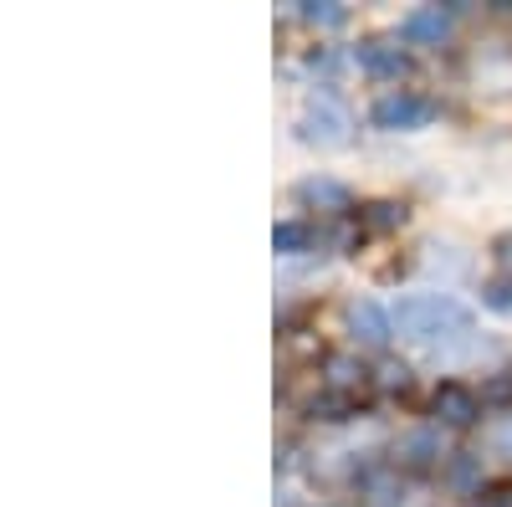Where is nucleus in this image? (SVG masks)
Instances as JSON below:
<instances>
[{"mask_svg":"<svg viewBox=\"0 0 512 507\" xmlns=\"http://www.w3.org/2000/svg\"><path fill=\"white\" fill-rule=\"evenodd\" d=\"M328 379H333L338 390H354L359 379H364V369H359L354 359H344V354H333V359H328Z\"/></svg>","mask_w":512,"mask_h":507,"instance_id":"12","label":"nucleus"},{"mask_svg":"<svg viewBox=\"0 0 512 507\" xmlns=\"http://www.w3.org/2000/svg\"><path fill=\"white\" fill-rule=\"evenodd\" d=\"M323 410V420H344V410H349V395H323V400H313V415Z\"/></svg>","mask_w":512,"mask_h":507,"instance_id":"17","label":"nucleus"},{"mask_svg":"<svg viewBox=\"0 0 512 507\" xmlns=\"http://www.w3.org/2000/svg\"><path fill=\"white\" fill-rule=\"evenodd\" d=\"M354 62L369 72V77H405L410 72V57L400 47H390V41H359Z\"/></svg>","mask_w":512,"mask_h":507,"instance_id":"6","label":"nucleus"},{"mask_svg":"<svg viewBox=\"0 0 512 507\" xmlns=\"http://www.w3.org/2000/svg\"><path fill=\"white\" fill-rule=\"evenodd\" d=\"M446 487L461 492V497L477 492V487H482V456H466V451L451 456V461H446Z\"/></svg>","mask_w":512,"mask_h":507,"instance_id":"10","label":"nucleus"},{"mask_svg":"<svg viewBox=\"0 0 512 507\" xmlns=\"http://www.w3.org/2000/svg\"><path fill=\"white\" fill-rule=\"evenodd\" d=\"M369 118H374V129H425V123L436 118V103L431 98H420V93H384L374 108H369Z\"/></svg>","mask_w":512,"mask_h":507,"instance_id":"2","label":"nucleus"},{"mask_svg":"<svg viewBox=\"0 0 512 507\" xmlns=\"http://www.w3.org/2000/svg\"><path fill=\"white\" fill-rule=\"evenodd\" d=\"M487 451L492 456H512V415H502V420L487 426Z\"/></svg>","mask_w":512,"mask_h":507,"instance_id":"15","label":"nucleus"},{"mask_svg":"<svg viewBox=\"0 0 512 507\" xmlns=\"http://www.w3.org/2000/svg\"><path fill=\"white\" fill-rule=\"evenodd\" d=\"M405 379H410L405 364H384V385H400V390H405Z\"/></svg>","mask_w":512,"mask_h":507,"instance_id":"18","label":"nucleus"},{"mask_svg":"<svg viewBox=\"0 0 512 507\" xmlns=\"http://www.w3.org/2000/svg\"><path fill=\"white\" fill-rule=\"evenodd\" d=\"M482 303H487L492 313H507V318H512V277L487 282V287H482Z\"/></svg>","mask_w":512,"mask_h":507,"instance_id":"14","label":"nucleus"},{"mask_svg":"<svg viewBox=\"0 0 512 507\" xmlns=\"http://www.w3.org/2000/svg\"><path fill=\"white\" fill-rule=\"evenodd\" d=\"M446 451H441V436L436 431H410L400 436V461H410V467H436Z\"/></svg>","mask_w":512,"mask_h":507,"instance_id":"8","label":"nucleus"},{"mask_svg":"<svg viewBox=\"0 0 512 507\" xmlns=\"http://www.w3.org/2000/svg\"><path fill=\"white\" fill-rule=\"evenodd\" d=\"M349 129H354V118H349V108L338 103V98H313L308 103V113H303V134L308 139H318V144H344L349 139Z\"/></svg>","mask_w":512,"mask_h":507,"instance_id":"3","label":"nucleus"},{"mask_svg":"<svg viewBox=\"0 0 512 507\" xmlns=\"http://www.w3.org/2000/svg\"><path fill=\"white\" fill-rule=\"evenodd\" d=\"M303 16L308 21H318V26H344V6H333V0H323V6H303Z\"/></svg>","mask_w":512,"mask_h":507,"instance_id":"16","label":"nucleus"},{"mask_svg":"<svg viewBox=\"0 0 512 507\" xmlns=\"http://www.w3.org/2000/svg\"><path fill=\"white\" fill-rule=\"evenodd\" d=\"M390 318H395V333L415 338V344H441V338L472 333V308L456 303L451 292H415V298H400V308Z\"/></svg>","mask_w":512,"mask_h":507,"instance_id":"1","label":"nucleus"},{"mask_svg":"<svg viewBox=\"0 0 512 507\" xmlns=\"http://www.w3.org/2000/svg\"><path fill=\"white\" fill-rule=\"evenodd\" d=\"M369 507H405V487H395L390 477H369Z\"/></svg>","mask_w":512,"mask_h":507,"instance_id":"13","label":"nucleus"},{"mask_svg":"<svg viewBox=\"0 0 512 507\" xmlns=\"http://www.w3.org/2000/svg\"><path fill=\"white\" fill-rule=\"evenodd\" d=\"M497 257H502V262H512V236H497Z\"/></svg>","mask_w":512,"mask_h":507,"instance_id":"19","label":"nucleus"},{"mask_svg":"<svg viewBox=\"0 0 512 507\" xmlns=\"http://www.w3.org/2000/svg\"><path fill=\"white\" fill-rule=\"evenodd\" d=\"M446 31H451V11H441V6H420L400 21L405 41H446Z\"/></svg>","mask_w":512,"mask_h":507,"instance_id":"7","label":"nucleus"},{"mask_svg":"<svg viewBox=\"0 0 512 507\" xmlns=\"http://www.w3.org/2000/svg\"><path fill=\"white\" fill-rule=\"evenodd\" d=\"M272 246H277V251H287V257H297L303 246H313V231H308L303 221H282V226L272 231Z\"/></svg>","mask_w":512,"mask_h":507,"instance_id":"11","label":"nucleus"},{"mask_svg":"<svg viewBox=\"0 0 512 507\" xmlns=\"http://www.w3.org/2000/svg\"><path fill=\"white\" fill-rule=\"evenodd\" d=\"M297 200H303V205H318V210H344L349 205V190L344 185H338V180H303V185H297Z\"/></svg>","mask_w":512,"mask_h":507,"instance_id":"9","label":"nucleus"},{"mask_svg":"<svg viewBox=\"0 0 512 507\" xmlns=\"http://www.w3.org/2000/svg\"><path fill=\"white\" fill-rule=\"evenodd\" d=\"M431 410H436V420L441 426H456V431H466V426H477V415H482V400L466 390V385H441L436 390V400H431Z\"/></svg>","mask_w":512,"mask_h":507,"instance_id":"4","label":"nucleus"},{"mask_svg":"<svg viewBox=\"0 0 512 507\" xmlns=\"http://www.w3.org/2000/svg\"><path fill=\"white\" fill-rule=\"evenodd\" d=\"M349 328H354L359 344H369V349H384V344L395 338V318L384 313L379 303H369V298H359V303L349 308Z\"/></svg>","mask_w":512,"mask_h":507,"instance_id":"5","label":"nucleus"}]
</instances>
